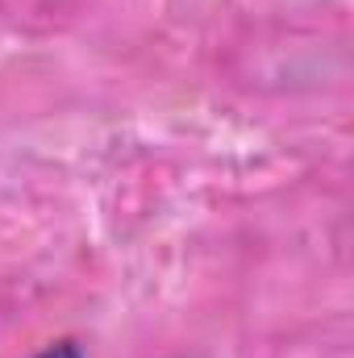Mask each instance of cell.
I'll return each mask as SVG.
<instances>
[{"instance_id": "obj_1", "label": "cell", "mask_w": 354, "mask_h": 358, "mask_svg": "<svg viewBox=\"0 0 354 358\" xmlns=\"http://www.w3.org/2000/svg\"><path fill=\"white\" fill-rule=\"evenodd\" d=\"M38 358H84V350L76 342H55V346H46Z\"/></svg>"}]
</instances>
